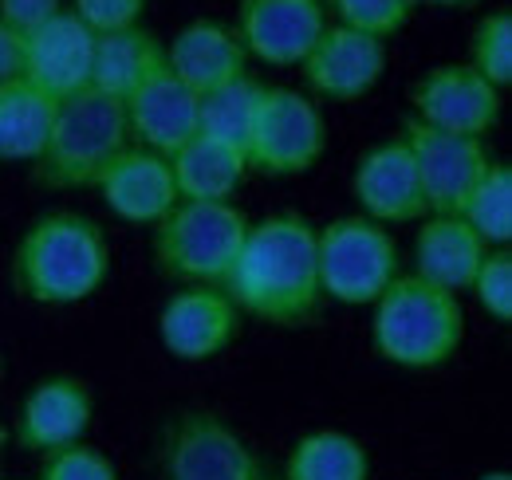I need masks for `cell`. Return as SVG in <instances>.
Here are the masks:
<instances>
[{"instance_id": "8992f818", "label": "cell", "mask_w": 512, "mask_h": 480, "mask_svg": "<svg viewBox=\"0 0 512 480\" xmlns=\"http://www.w3.org/2000/svg\"><path fill=\"white\" fill-rule=\"evenodd\" d=\"M316 264H320V292L327 300L347 307H367L383 296L402 276L398 244L379 221L339 217L316 229Z\"/></svg>"}, {"instance_id": "5b68a950", "label": "cell", "mask_w": 512, "mask_h": 480, "mask_svg": "<svg viewBox=\"0 0 512 480\" xmlns=\"http://www.w3.org/2000/svg\"><path fill=\"white\" fill-rule=\"evenodd\" d=\"M249 217L233 201H178L154 229V256L166 276L190 284H225Z\"/></svg>"}, {"instance_id": "30bf717a", "label": "cell", "mask_w": 512, "mask_h": 480, "mask_svg": "<svg viewBox=\"0 0 512 480\" xmlns=\"http://www.w3.org/2000/svg\"><path fill=\"white\" fill-rule=\"evenodd\" d=\"M410 119L461 138H485L501 122V91L485 83L469 63H442L414 83Z\"/></svg>"}, {"instance_id": "4316f807", "label": "cell", "mask_w": 512, "mask_h": 480, "mask_svg": "<svg viewBox=\"0 0 512 480\" xmlns=\"http://www.w3.org/2000/svg\"><path fill=\"white\" fill-rule=\"evenodd\" d=\"M473 60L469 67L485 79V83H493L497 91H505L512 83V12H489L481 24H477V32H473Z\"/></svg>"}, {"instance_id": "603a6c76", "label": "cell", "mask_w": 512, "mask_h": 480, "mask_svg": "<svg viewBox=\"0 0 512 480\" xmlns=\"http://www.w3.org/2000/svg\"><path fill=\"white\" fill-rule=\"evenodd\" d=\"M56 107L60 99L44 95L24 75L0 83V162H36L52 134Z\"/></svg>"}, {"instance_id": "277c9868", "label": "cell", "mask_w": 512, "mask_h": 480, "mask_svg": "<svg viewBox=\"0 0 512 480\" xmlns=\"http://www.w3.org/2000/svg\"><path fill=\"white\" fill-rule=\"evenodd\" d=\"M127 111L119 99L83 87L60 99L44 154L36 158V174L52 189H83L127 150Z\"/></svg>"}, {"instance_id": "d590c367", "label": "cell", "mask_w": 512, "mask_h": 480, "mask_svg": "<svg viewBox=\"0 0 512 480\" xmlns=\"http://www.w3.org/2000/svg\"><path fill=\"white\" fill-rule=\"evenodd\" d=\"M0 441H4V421H0Z\"/></svg>"}, {"instance_id": "e0dca14e", "label": "cell", "mask_w": 512, "mask_h": 480, "mask_svg": "<svg viewBox=\"0 0 512 480\" xmlns=\"http://www.w3.org/2000/svg\"><path fill=\"white\" fill-rule=\"evenodd\" d=\"M95 189L103 193L107 209L127 221V225H158L174 205H178V185L170 158L127 146L95 181Z\"/></svg>"}, {"instance_id": "7402d4cb", "label": "cell", "mask_w": 512, "mask_h": 480, "mask_svg": "<svg viewBox=\"0 0 512 480\" xmlns=\"http://www.w3.org/2000/svg\"><path fill=\"white\" fill-rule=\"evenodd\" d=\"M170 170L178 201H233V193L249 174V158L229 142L193 134L178 154H170Z\"/></svg>"}, {"instance_id": "4dcf8cb0", "label": "cell", "mask_w": 512, "mask_h": 480, "mask_svg": "<svg viewBox=\"0 0 512 480\" xmlns=\"http://www.w3.org/2000/svg\"><path fill=\"white\" fill-rule=\"evenodd\" d=\"M146 0H75V20L95 32V36H107V32H123L134 28L138 16H142Z\"/></svg>"}, {"instance_id": "3957f363", "label": "cell", "mask_w": 512, "mask_h": 480, "mask_svg": "<svg viewBox=\"0 0 512 480\" xmlns=\"http://www.w3.org/2000/svg\"><path fill=\"white\" fill-rule=\"evenodd\" d=\"M461 339H465L461 300L414 272L398 276L375 300L371 343L394 366L406 370L446 366L461 351Z\"/></svg>"}, {"instance_id": "44dd1931", "label": "cell", "mask_w": 512, "mask_h": 480, "mask_svg": "<svg viewBox=\"0 0 512 480\" xmlns=\"http://www.w3.org/2000/svg\"><path fill=\"white\" fill-rule=\"evenodd\" d=\"M166 67V44L134 24L123 32H107V36H95V60H91V87L111 95V99H130L154 71Z\"/></svg>"}, {"instance_id": "8fae6325", "label": "cell", "mask_w": 512, "mask_h": 480, "mask_svg": "<svg viewBox=\"0 0 512 480\" xmlns=\"http://www.w3.org/2000/svg\"><path fill=\"white\" fill-rule=\"evenodd\" d=\"M327 28L323 0H241L237 4V40L260 63L296 67L312 52Z\"/></svg>"}, {"instance_id": "f1b7e54d", "label": "cell", "mask_w": 512, "mask_h": 480, "mask_svg": "<svg viewBox=\"0 0 512 480\" xmlns=\"http://www.w3.org/2000/svg\"><path fill=\"white\" fill-rule=\"evenodd\" d=\"M469 292L477 296L485 315H493L497 323H509L512 319V252L509 248H489V256L481 260V268H477Z\"/></svg>"}, {"instance_id": "83f0119b", "label": "cell", "mask_w": 512, "mask_h": 480, "mask_svg": "<svg viewBox=\"0 0 512 480\" xmlns=\"http://www.w3.org/2000/svg\"><path fill=\"white\" fill-rule=\"evenodd\" d=\"M323 4H327V12H335V24L367 32L383 44L410 24V16L418 8V0H323Z\"/></svg>"}, {"instance_id": "5bb4252c", "label": "cell", "mask_w": 512, "mask_h": 480, "mask_svg": "<svg viewBox=\"0 0 512 480\" xmlns=\"http://www.w3.org/2000/svg\"><path fill=\"white\" fill-rule=\"evenodd\" d=\"M355 201L367 221L379 225H406L426 217V197L410 146L398 138L371 146L355 166Z\"/></svg>"}, {"instance_id": "52a82bcc", "label": "cell", "mask_w": 512, "mask_h": 480, "mask_svg": "<svg viewBox=\"0 0 512 480\" xmlns=\"http://www.w3.org/2000/svg\"><path fill=\"white\" fill-rule=\"evenodd\" d=\"M327 146V122L316 99L292 87H264L249 134V170L272 178H296L312 170Z\"/></svg>"}, {"instance_id": "836d02e7", "label": "cell", "mask_w": 512, "mask_h": 480, "mask_svg": "<svg viewBox=\"0 0 512 480\" xmlns=\"http://www.w3.org/2000/svg\"><path fill=\"white\" fill-rule=\"evenodd\" d=\"M418 4H434V8H473L481 0H418Z\"/></svg>"}, {"instance_id": "e575fe53", "label": "cell", "mask_w": 512, "mask_h": 480, "mask_svg": "<svg viewBox=\"0 0 512 480\" xmlns=\"http://www.w3.org/2000/svg\"><path fill=\"white\" fill-rule=\"evenodd\" d=\"M477 480H512V473H505V469H497V473H485V477Z\"/></svg>"}, {"instance_id": "d6a6232c", "label": "cell", "mask_w": 512, "mask_h": 480, "mask_svg": "<svg viewBox=\"0 0 512 480\" xmlns=\"http://www.w3.org/2000/svg\"><path fill=\"white\" fill-rule=\"evenodd\" d=\"M24 75V36L0 20V83Z\"/></svg>"}, {"instance_id": "4fadbf2b", "label": "cell", "mask_w": 512, "mask_h": 480, "mask_svg": "<svg viewBox=\"0 0 512 480\" xmlns=\"http://www.w3.org/2000/svg\"><path fill=\"white\" fill-rule=\"evenodd\" d=\"M237 323H241V311L225 296V288L190 284L186 292L170 296V303L162 307L158 331H162V343L174 359L201 362L221 355L233 343Z\"/></svg>"}, {"instance_id": "2e32d148", "label": "cell", "mask_w": 512, "mask_h": 480, "mask_svg": "<svg viewBox=\"0 0 512 480\" xmlns=\"http://www.w3.org/2000/svg\"><path fill=\"white\" fill-rule=\"evenodd\" d=\"M91 60L95 32H87L71 8L56 12L48 24L24 36V79L52 99H67L91 87Z\"/></svg>"}, {"instance_id": "ac0fdd59", "label": "cell", "mask_w": 512, "mask_h": 480, "mask_svg": "<svg viewBox=\"0 0 512 480\" xmlns=\"http://www.w3.org/2000/svg\"><path fill=\"white\" fill-rule=\"evenodd\" d=\"M197 103L201 95H193L170 67H162L130 99H123L127 134L142 142V150L170 158L197 134Z\"/></svg>"}, {"instance_id": "7c38bea8", "label": "cell", "mask_w": 512, "mask_h": 480, "mask_svg": "<svg viewBox=\"0 0 512 480\" xmlns=\"http://www.w3.org/2000/svg\"><path fill=\"white\" fill-rule=\"evenodd\" d=\"M300 67H304L308 87L320 99L355 103V99H363L367 91L379 87V79L386 71V44L367 36V32H355V28H343V24H327Z\"/></svg>"}, {"instance_id": "9a60e30c", "label": "cell", "mask_w": 512, "mask_h": 480, "mask_svg": "<svg viewBox=\"0 0 512 480\" xmlns=\"http://www.w3.org/2000/svg\"><path fill=\"white\" fill-rule=\"evenodd\" d=\"M91 414H95V402H91L87 382H79L71 374H52V378H40L24 394L16 437L24 449L48 457L56 449L79 445L91 429Z\"/></svg>"}, {"instance_id": "7a4b0ae2", "label": "cell", "mask_w": 512, "mask_h": 480, "mask_svg": "<svg viewBox=\"0 0 512 480\" xmlns=\"http://www.w3.org/2000/svg\"><path fill=\"white\" fill-rule=\"evenodd\" d=\"M111 272L107 233L83 213L36 217L12 252V288L32 303L67 307L91 300Z\"/></svg>"}, {"instance_id": "6da1fadb", "label": "cell", "mask_w": 512, "mask_h": 480, "mask_svg": "<svg viewBox=\"0 0 512 480\" xmlns=\"http://www.w3.org/2000/svg\"><path fill=\"white\" fill-rule=\"evenodd\" d=\"M221 288L241 315L276 327H304L323 303L316 225L300 213H272L260 225H249Z\"/></svg>"}, {"instance_id": "d6986e66", "label": "cell", "mask_w": 512, "mask_h": 480, "mask_svg": "<svg viewBox=\"0 0 512 480\" xmlns=\"http://www.w3.org/2000/svg\"><path fill=\"white\" fill-rule=\"evenodd\" d=\"M166 67L193 95H205V91H217V87L249 75L245 71L249 52L233 28H225L217 20H193L166 44Z\"/></svg>"}, {"instance_id": "9c48e42d", "label": "cell", "mask_w": 512, "mask_h": 480, "mask_svg": "<svg viewBox=\"0 0 512 480\" xmlns=\"http://www.w3.org/2000/svg\"><path fill=\"white\" fill-rule=\"evenodd\" d=\"M402 142L414 154L426 213H438V217H457L469 189L481 181V174L493 162L485 150V138L446 134V130H434L418 119H406Z\"/></svg>"}, {"instance_id": "484cf974", "label": "cell", "mask_w": 512, "mask_h": 480, "mask_svg": "<svg viewBox=\"0 0 512 480\" xmlns=\"http://www.w3.org/2000/svg\"><path fill=\"white\" fill-rule=\"evenodd\" d=\"M489 248H509L512 240V170L505 162H489L481 181L469 189L457 213Z\"/></svg>"}, {"instance_id": "d4e9b609", "label": "cell", "mask_w": 512, "mask_h": 480, "mask_svg": "<svg viewBox=\"0 0 512 480\" xmlns=\"http://www.w3.org/2000/svg\"><path fill=\"white\" fill-rule=\"evenodd\" d=\"M260 95H264V87L256 79H249V75H241V79H233V83H225L217 91H205L201 103H197V134L229 142V146H237L245 154Z\"/></svg>"}, {"instance_id": "f546056e", "label": "cell", "mask_w": 512, "mask_h": 480, "mask_svg": "<svg viewBox=\"0 0 512 480\" xmlns=\"http://www.w3.org/2000/svg\"><path fill=\"white\" fill-rule=\"evenodd\" d=\"M36 480H119V469L107 453H99L95 445L79 441L44 457V469Z\"/></svg>"}, {"instance_id": "ffe728a7", "label": "cell", "mask_w": 512, "mask_h": 480, "mask_svg": "<svg viewBox=\"0 0 512 480\" xmlns=\"http://www.w3.org/2000/svg\"><path fill=\"white\" fill-rule=\"evenodd\" d=\"M489 256V244L477 237L461 217H438L418 229L414 240V276L446 288V292H469L481 260Z\"/></svg>"}, {"instance_id": "1f68e13d", "label": "cell", "mask_w": 512, "mask_h": 480, "mask_svg": "<svg viewBox=\"0 0 512 480\" xmlns=\"http://www.w3.org/2000/svg\"><path fill=\"white\" fill-rule=\"evenodd\" d=\"M56 12H64V0H0V20L16 28L20 36L48 24Z\"/></svg>"}, {"instance_id": "cb8c5ba5", "label": "cell", "mask_w": 512, "mask_h": 480, "mask_svg": "<svg viewBox=\"0 0 512 480\" xmlns=\"http://www.w3.org/2000/svg\"><path fill=\"white\" fill-rule=\"evenodd\" d=\"M284 480H371V457L359 437L316 429L292 445Z\"/></svg>"}, {"instance_id": "ba28073f", "label": "cell", "mask_w": 512, "mask_h": 480, "mask_svg": "<svg viewBox=\"0 0 512 480\" xmlns=\"http://www.w3.org/2000/svg\"><path fill=\"white\" fill-rule=\"evenodd\" d=\"M162 473L166 480H264V465L225 418L186 410L166 425Z\"/></svg>"}]
</instances>
